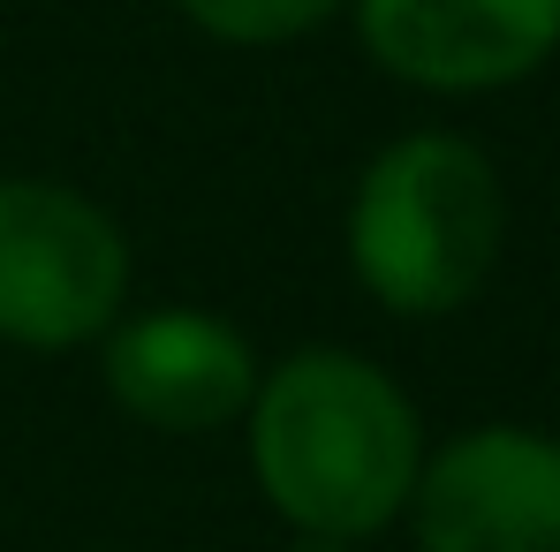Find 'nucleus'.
I'll return each instance as SVG.
<instances>
[{
    "mask_svg": "<svg viewBox=\"0 0 560 552\" xmlns=\"http://www.w3.org/2000/svg\"><path fill=\"white\" fill-rule=\"evenodd\" d=\"M243 432H250V477L288 522V538H341V545H372L378 530H394L432 455L409 386L341 341H311L266 364Z\"/></svg>",
    "mask_w": 560,
    "mask_h": 552,
    "instance_id": "obj_1",
    "label": "nucleus"
},
{
    "mask_svg": "<svg viewBox=\"0 0 560 552\" xmlns=\"http://www.w3.org/2000/svg\"><path fill=\"white\" fill-rule=\"evenodd\" d=\"M349 273L386 318L469 310L508 250V183L463 129H409L378 144L341 220Z\"/></svg>",
    "mask_w": 560,
    "mask_h": 552,
    "instance_id": "obj_2",
    "label": "nucleus"
},
{
    "mask_svg": "<svg viewBox=\"0 0 560 552\" xmlns=\"http://www.w3.org/2000/svg\"><path fill=\"white\" fill-rule=\"evenodd\" d=\"M129 235L69 183L0 175V341L23 356L98 349L129 310Z\"/></svg>",
    "mask_w": 560,
    "mask_h": 552,
    "instance_id": "obj_3",
    "label": "nucleus"
},
{
    "mask_svg": "<svg viewBox=\"0 0 560 552\" xmlns=\"http://www.w3.org/2000/svg\"><path fill=\"white\" fill-rule=\"evenodd\" d=\"M401 522L417 552H560V439L538 424L440 439Z\"/></svg>",
    "mask_w": 560,
    "mask_h": 552,
    "instance_id": "obj_4",
    "label": "nucleus"
},
{
    "mask_svg": "<svg viewBox=\"0 0 560 552\" xmlns=\"http://www.w3.org/2000/svg\"><path fill=\"white\" fill-rule=\"evenodd\" d=\"M98 378L106 401L167 439H205L243 424L258 394V349L235 318L197 310V303H160V310H121L114 333L98 341Z\"/></svg>",
    "mask_w": 560,
    "mask_h": 552,
    "instance_id": "obj_5",
    "label": "nucleus"
},
{
    "mask_svg": "<svg viewBox=\"0 0 560 552\" xmlns=\"http://www.w3.org/2000/svg\"><path fill=\"white\" fill-rule=\"evenodd\" d=\"M357 38L409 92H508L560 54V0H349Z\"/></svg>",
    "mask_w": 560,
    "mask_h": 552,
    "instance_id": "obj_6",
    "label": "nucleus"
},
{
    "mask_svg": "<svg viewBox=\"0 0 560 552\" xmlns=\"http://www.w3.org/2000/svg\"><path fill=\"white\" fill-rule=\"evenodd\" d=\"M349 0H175V15H189L220 46H288V38H311Z\"/></svg>",
    "mask_w": 560,
    "mask_h": 552,
    "instance_id": "obj_7",
    "label": "nucleus"
},
{
    "mask_svg": "<svg viewBox=\"0 0 560 552\" xmlns=\"http://www.w3.org/2000/svg\"><path fill=\"white\" fill-rule=\"evenodd\" d=\"M288 552H364V545H341V538H288Z\"/></svg>",
    "mask_w": 560,
    "mask_h": 552,
    "instance_id": "obj_8",
    "label": "nucleus"
}]
</instances>
